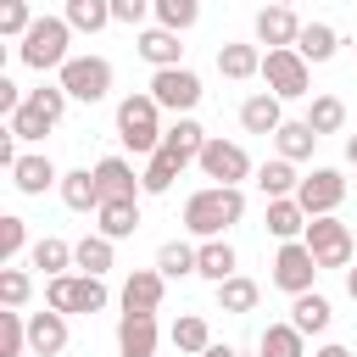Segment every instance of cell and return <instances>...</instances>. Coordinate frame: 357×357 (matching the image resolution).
I'll use <instances>...</instances> for the list:
<instances>
[{
    "label": "cell",
    "instance_id": "50",
    "mask_svg": "<svg viewBox=\"0 0 357 357\" xmlns=\"http://www.w3.org/2000/svg\"><path fill=\"white\" fill-rule=\"evenodd\" d=\"M346 162H351V167H357V134H351V139H346Z\"/></svg>",
    "mask_w": 357,
    "mask_h": 357
},
{
    "label": "cell",
    "instance_id": "45",
    "mask_svg": "<svg viewBox=\"0 0 357 357\" xmlns=\"http://www.w3.org/2000/svg\"><path fill=\"white\" fill-rule=\"evenodd\" d=\"M151 17V0H112V22H128V28H139Z\"/></svg>",
    "mask_w": 357,
    "mask_h": 357
},
{
    "label": "cell",
    "instance_id": "17",
    "mask_svg": "<svg viewBox=\"0 0 357 357\" xmlns=\"http://www.w3.org/2000/svg\"><path fill=\"white\" fill-rule=\"evenodd\" d=\"M206 139H212V134H206L195 117H173V123H167V134H162V151H167V156H178V162L190 167V162H201Z\"/></svg>",
    "mask_w": 357,
    "mask_h": 357
},
{
    "label": "cell",
    "instance_id": "30",
    "mask_svg": "<svg viewBox=\"0 0 357 357\" xmlns=\"http://www.w3.org/2000/svg\"><path fill=\"white\" fill-rule=\"evenodd\" d=\"M257 190H262L268 201H279V195H296V190H301V178H296V162H284V156L262 162V167H257Z\"/></svg>",
    "mask_w": 357,
    "mask_h": 357
},
{
    "label": "cell",
    "instance_id": "23",
    "mask_svg": "<svg viewBox=\"0 0 357 357\" xmlns=\"http://www.w3.org/2000/svg\"><path fill=\"white\" fill-rule=\"evenodd\" d=\"M139 229V201H100V212H95V234H106V240H128Z\"/></svg>",
    "mask_w": 357,
    "mask_h": 357
},
{
    "label": "cell",
    "instance_id": "24",
    "mask_svg": "<svg viewBox=\"0 0 357 357\" xmlns=\"http://www.w3.org/2000/svg\"><path fill=\"white\" fill-rule=\"evenodd\" d=\"M329 318H335L329 296H318V290H307V296H290V324H296L301 335H324V329H329Z\"/></svg>",
    "mask_w": 357,
    "mask_h": 357
},
{
    "label": "cell",
    "instance_id": "7",
    "mask_svg": "<svg viewBox=\"0 0 357 357\" xmlns=\"http://www.w3.org/2000/svg\"><path fill=\"white\" fill-rule=\"evenodd\" d=\"M56 84H61L73 100L95 106V100L112 95V61H106V56H73V61L56 73Z\"/></svg>",
    "mask_w": 357,
    "mask_h": 357
},
{
    "label": "cell",
    "instance_id": "20",
    "mask_svg": "<svg viewBox=\"0 0 357 357\" xmlns=\"http://www.w3.org/2000/svg\"><path fill=\"white\" fill-rule=\"evenodd\" d=\"M117 351L123 357H156V312H123Z\"/></svg>",
    "mask_w": 357,
    "mask_h": 357
},
{
    "label": "cell",
    "instance_id": "26",
    "mask_svg": "<svg viewBox=\"0 0 357 357\" xmlns=\"http://www.w3.org/2000/svg\"><path fill=\"white\" fill-rule=\"evenodd\" d=\"M61 201L73 212H100V184H95V167H78V173H61Z\"/></svg>",
    "mask_w": 357,
    "mask_h": 357
},
{
    "label": "cell",
    "instance_id": "43",
    "mask_svg": "<svg viewBox=\"0 0 357 357\" xmlns=\"http://www.w3.org/2000/svg\"><path fill=\"white\" fill-rule=\"evenodd\" d=\"M28 296H33V279H28V268H17V262H11V268H0V301L22 312V307H28Z\"/></svg>",
    "mask_w": 357,
    "mask_h": 357
},
{
    "label": "cell",
    "instance_id": "49",
    "mask_svg": "<svg viewBox=\"0 0 357 357\" xmlns=\"http://www.w3.org/2000/svg\"><path fill=\"white\" fill-rule=\"evenodd\" d=\"M346 296L357 301V268H346Z\"/></svg>",
    "mask_w": 357,
    "mask_h": 357
},
{
    "label": "cell",
    "instance_id": "1",
    "mask_svg": "<svg viewBox=\"0 0 357 357\" xmlns=\"http://www.w3.org/2000/svg\"><path fill=\"white\" fill-rule=\"evenodd\" d=\"M240 218H245V195L234 184H206V190H195L184 201V229L195 240H223Z\"/></svg>",
    "mask_w": 357,
    "mask_h": 357
},
{
    "label": "cell",
    "instance_id": "9",
    "mask_svg": "<svg viewBox=\"0 0 357 357\" xmlns=\"http://www.w3.org/2000/svg\"><path fill=\"white\" fill-rule=\"evenodd\" d=\"M151 100L173 117H190L195 100H201V78L190 67H162V73H151Z\"/></svg>",
    "mask_w": 357,
    "mask_h": 357
},
{
    "label": "cell",
    "instance_id": "36",
    "mask_svg": "<svg viewBox=\"0 0 357 357\" xmlns=\"http://www.w3.org/2000/svg\"><path fill=\"white\" fill-rule=\"evenodd\" d=\"M273 145H279V156H284V162H307V156H312V145H318V134L307 128V117H296V123H284V128L273 134Z\"/></svg>",
    "mask_w": 357,
    "mask_h": 357
},
{
    "label": "cell",
    "instance_id": "11",
    "mask_svg": "<svg viewBox=\"0 0 357 357\" xmlns=\"http://www.w3.org/2000/svg\"><path fill=\"white\" fill-rule=\"evenodd\" d=\"M195 167H201L212 184H234V190L251 178V156H245V145H234V139H218V134L206 139V151H201V162H195Z\"/></svg>",
    "mask_w": 357,
    "mask_h": 357
},
{
    "label": "cell",
    "instance_id": "3",
    "mask_svg": "<svg viewBox=\"0 0 357 357\" xmlns=\"http://www.w3.org/2000/svg\"><path fill=\"white\" fill-rule=\"evenodd\" d=\"M162 106L151 100V89L145 95H123L117 100V139L134 151V156H156L162 151Z\"/></svg>",
    "mask_w": 357,
    "mask_h": 357
},
{
    "label": "cell",
    "instance_id": "14",
    "mask_svg": "<svg viewBox=\"0 0 357 357\" xmlns=\"http://www.w3.org/2000/svg\"><path fill=\"white\" fill-rule=\"evenodd\" d=\"M296 39H301V22H296L290 6H262V11H257V45H268V50H296Z\"/></svg>",
    "mask_w": 357,
    "mask_h": 357
},
{
    "label": "cell",
    "instance_id": "29",
    "mask_svg": "<svg viewBox=\"0 0 357 357\" xmlns=\"http://www.w3.org/2000/svg\"><path fill=\"white\" fill-rule=\"evenodd\" d=\"M307 128L324 139V134H340L346 128V100L340 95H312L307 100Z\"/></svg>",
    "mask_w": 357,
    "mask_h": 357
},
{
    "label": "cell",
    "instance_id": "27",
    "mask_svg": "<svg viewBox=\"0 0 357 357\" xmlns=\"http://www.w3.org/2000/svg\"><path fill=\"white\" fill-rule=\"evenodd\" d=\"M296 50H301V61H307V67H318V61H329V56L340 50V33H335L329 22H301Z\"/></svg>",
    "mask_w": 357,
    "mask_h": 357
},
{
    "label": "cell",
    "instance_id": "40",
    "mask_svg": "<svg viewBox=\"0 0 357 357\" xmlns=\"http://www.w3.org/2000/svg\"><path fill=\"white\" fill-rule=\"evenodd\" d=\"M257 296H262V290H257V279H245V273H234V279H223V284H218V307H223V312H234V318H240V312H251V307H257Z\"/></svg>",
    "mask_w": 357,
    "mask_h": 357
},
{
    "label": "cell",
    "instance_id": "34",
    "mask_svg": "<svg viewBox=\"0 0 357 357\" xmlns=\"http://www.w3.org/2000/svg\"><path fill=\"white\" fill-rule=\"evenodd\" d=\"M195 257H201V245L167 240V245L156 251V273H162V279H190V273H195Z\"/></svg>",
    "mask_w": 357,
    "mask_h": 357
},
{
    "label": "cell",
    "instance_id": "31",
    "mask_svg": "<svg viewBox=\"0 0 357 357\" xmlns=\"http://www.w3.org/2000/svg\"><path fill=\"white\" fill-rule=\"evenodd\" d=\"M257 351L262 357H307V335L296 324H268L262 340H257Z\"/></svg>",
    "mask_w": 357,
    "mask_h": 357
},
{
    "label": "cell",
    "instance_id": "18",
    "mask_svg": "<svg viewBox=\"0 0 357 357\" xmlns=\"http://www.w3.org/2000/svg\"><path fill=\"white\" fill-rule=\"evenodd\" d=\"M262 223H268V234L284 245V240H301L312 218L301 212V201H296V195H279V201H268V206H262Z\"/></svg>",
    "mask_w": 357,
    "mask_h": 357
},
{
    "label": "cell",
    "instance_id": "21",
    "mask_svg": "<svg viewBox=\"0 0 357 357\" xmlns=\"http://www.w3.org/2000/svg\"><path fill=\"white\" fill-rule=\"evenodd\" d=\"M134 50H139V61H151L156 73H162V67H184V45H178L173 28H145V33L134 39Z\"/></svg>",
    "mask_w": 357,
    "mask_h": 357
},
{
    "label": "cell",
    "instance_id": "10",
    "mask_svg": "<svg viewBox=\"0 0 357 357\" xmlns=\"http://www.w3.org/2000/svg\"><path fill=\"white\" fill-rule=\"evenodd\" d=\"M307 251L318 257V268H351V229L329 212V218H312L307 223Z\"/></svg>",
    "mask_w": 357,
    "mask_h": 357
},
{
    "label": "cell",
    "instance_id": "35",
    "mask_svg": "<svg viewBox=\"0 0 357 357\" xmlns=\"http://www.w3.org/2000/svg\"><path fill=\"white\" fill-rule=\"evenodd\" d=\"M173 346H178L184 357H201V351L212 346V329H206V318H201V312H178V318H173Z\"/></svg>",
    "mask_w": 357,
    "mask_h": 357
},
{
    "label": "cell",
    "instance_id": "6",
    "mask_svg": "<svg viewBox=\"0 0 357 357\" xmlns=\"http://www.w3.org/2000/svg\"><path fill=\"white\" fill-rule=\"evenodd\" d=\"M262 78H268V95H279V100H307L312 95V67L301 61V50H268Z\"/></svg>",
    "mask_w": 357,
    "mask_h": 357
},
{
    "label": "cell",
    "instance_id": "15",
    "mask_svg": "<svg viewBox=\"0 0 357 357\" xmlns=\"http://www.w3.org/2000/svg\"><path fill=\"white\" fill-rule=\"evenodd\" d=\"M28 351H33V357H56V351H67V312H56V307L28 312Z\"/></svg>",
    "mask_w": 357,
    "mask_h": 357
},
{
    "label": "cell",
    "instance_id": "41",
    "mask_svg": "<svg viewBox=\"0 0 357 357\" xmlns=\"http://www.w3.org/2000/svg\"><path fill=\"white\" fill-rule=\"evenodd\" d=\"M22 346H28V312L6 307L0 312V357H22Z\"/></svg>",
    "mask_w": 357,
    "mask_h": 357
},
{
    "label": "cell",
    "instance_id": "39",
    "mask_svg": "<svg viewBox=\"0 0 357 357\" xmlns=\"http://www.w3.org/2000/svg\"><path fill=\"white\" fill-rule=\"evenodd\" d=\"M178 173H184V162H178V156H167V151L145 156V173H139V178H145V195H167Z\"/></svg>",
    "mask_w": 357,
    "mask_h": 357
},
{
    "label": "cell",
    "instance_id": "37",
    "mask_svg": "<svg viewBox=\"0 0 357 357\" xmlns=\"http://www.w3.org/2000/svg\"><path fill=\"white\" fill-rule=\"evenodd\" d=\"M61 17L73 22V33H100L112 22V0H67Z\"/></svg>",
    "mask_w": 357,
    "mask_h": 357
},
{
    "label": "cell",
    "instance_id": "42",
    "mask_svg": "<svg viewBox=\"0 0 357 357\" xmlns=\"http://www.w3.org/2000/svg\"><path fill=\"white\" fill-rule=\"evenodd\" d=\"M22 251H28V223L6 212V218H0V268H11Z\"/></svg>",
    "mask_w": 357,
    "mask_h": 357
},
{
    "label": "cell",
    "instance_id": "38",
    "mask_svg": "<svg viewBox=\"0 0 357 357\" xmlns=\"http://www.w3.org/2000/svg\"><path fill=\"white\" fill-rule=\"evenodd\" d=\"M151 17H156V28L184 33V28L201 22V0H151Z\"/></svg>",
    "mask_w": 357,
    "mask_h": 357
},
{
    "label": "cell",
    "instance_id": "2",
    "mask_svg": "<svg viewBox=\"0 0 357 357\" xmlns=\"http://www.w3.org/2000/svg\"><path fill=\"white\" fill-rule=\"evenodd\" d=\"M73 22L67 17H33V28L17 39V61L33 73H61L73 61Z\"/></svg>",
    "mask_w": 357,
    "mask_h": 357
},
{
    "label": "cell",
    "instance_id": "4",
    "mask_svg": "<svg viewBox=\"0 0 357 357\" xmlns=\"http://www.w3.org/2000/svg\"><path fill=\"white\" fill-rule=\"evenodd\" d=\"M67 100H73V95H67L61 84H39V89H28V100H22V106H17L11 117H6V134L28 139V145H33V139H45V134H50V128L61 123Z\"/></svg>",
    "mask_w": 357,
    "mask_h": 357
},
{
    "label": "cell",
    "instance_id": "28",
    "mask_svg": "<svg viewBox=\"0 0 357 357\" xmlns=\"http://www.w3.org/2000/svg\"><path fill=\"white\" fill-rule=\"evenodd\" d=\"M234 245L229 240H201V257H195V273L201 279H212V284H223V279H234Z\"/></svg>",
    "mask_w": 357,
    "mask_h": 357
},
{
    "label": "cell",
    "instance_id": "33",
    "mask_svg": "<svg viewBox=\"0 0 357 357\" xmlns=\"http://www.w3.org/2000/svg\"><path fill=\"white\" fill-rule=\"evenodd\" d=\"M112 245H117V240H106V234H84V240L73 245V268H78V273H95V279H100V273L112 268Z\"/></svg>",
    "mask_w": 357,
    "mask_h": 357
},
{
    "label": "cell",
    "instance_id": "44",
    "mask_svg": "<svg viewBox=\"0 0 357 357\" xmlns=\"http://www.w3.org/2000/svg\"><path fill=\"white\" fill-rule=\"evenodd\" d=\"M28 28H33L28 0H0V33H6V39H22Z\"/></svg>",
    "mask_w": 357,
    "mask_h": 357
},
{
    "label": "cell",
    "instance_id": "46",
    "mask_svg": "<svg viewBox=\"0 0 357 357\" xmlns=\"http://www.w3.org/2000/svg\"><path fill=\"white\" fill-rule=\"evenodd\" d=\"M22 100H28V95H22V89H17V84H11V78H0V112H6V117H11V112H17V106H22Z\"/></svg>",
    "mask_w": 357,
    "mask_h": 357
},
{
    "label": "cell",
    "instance_id": "48",
    "mask_svg": "<svg viewBox=\"0 0 357 357\" xmlns=\"http://www.w3.org/2000/svg\"><path fill=\"white\" fill-rule=\"evenodd\" d=\"M201 357H240V351H234V346H218V340H212V346H206Z\"/></svg>",
    "mask_w": 357,
    "mask_h": 357
},
{
    "label": "cell",
    "instance_id": "16",
    "mask_svg": "<svg viewBox=\"0 0 357 357\" xmlns=\"http://www.w3.org/2000/svg\"><path fill=\"white\" fill-rule=\"evenodd\" d=\"M240 128L245 134H279L284 128V106H279V95H268V89H257V95H245L240 100Z\"/></svg>",
    "mask_w": 357,
    "mask_h": 357
},
{
    "label": "cell",
    "instance_id": "8",
    "mask_svg": "<svg viewBox=\"0 0 357 357\" xmlns=\"http://www.w3.org/2000/svg\"><path fill=\"white\" fill-rule=\"evenodd\" d=\"M318 273H324V268H318V257L307 251V240H284V245L273 251V284H279L284 296H307Z\"/></svg>",
    "mask_w": 357,
    "mask_h": 357
},
{
    "label": "cell",
    "instance_id": "51",
    "mask_svg": "<svg viewBox=\"0 0 357 357\" xmlns=\"http://www.w3.org/2000/svg\"><path fill=\"white\" fill-rule=\"evenodd\" d=\"M268 6H296V0H268Z\"/></svg>",
    "mask_w": 357,
    "mask_h": 357
},
{
    "label": "cell",
    "instance_id": "13",
    "mask_svg": "<svg viewBox=\"0 0 357 357\" xmlns=\"http://www.w3.org/2000/svg\"><path fill=\"white\" fill-rule=\"evenodd\" d=\"M95 184H100L106 201H139V195H145V178H139L123 156H100V162H95Z\"/></svg>",
    "mask_w": 357,
    "mask_h": 357
},
{
    "label": "cell",
    "instance_id": "12",
    "mask_svg": "<svg viewBox=\"0 0 357 357\" xmlns=\"http://www.w3.org/2000/svg\"><path fill=\"white\" fill-rule=\"evenodd\" d=\"M296 201H301L307 218H329V212L346 201V173H340V167H312V173L301 178Z\"/></svg>",
    "mask_w": 357,
    "mask_h": 357
},
{
    "label": "cell",
    "instance_id": "19",
    "mask_svg": "<svg viewBox=\"0 0 357 357\" xmlns=\"http://www.w3.org/2000/svg\"><path fill=\"white\" fill-rule=\"evenodd\" d=\"M162 290H167V279L156 268H134L123 279V312H156L162 307Z\"/></svg>",
    "mask_w": 357,
    "mask_h": 357
},
{
    "label": "cell",
    "instance_id": "47",
    "mask_svg": "<svg viewBox=\"0 0 357 357\" xmlns=\"http://www.w3.org/2000/svg\"><path fill=\"white\" fill-rule=\"evenodd\" d=\"M312 357H351V351H346V346H335V340H329V346H318V351H312Z\"/></svg>",
    "mask_w": 357,
    "mask_h": 357
},
{
    "label": "cell",
    "instance_id": "22",
    "mask_svg": "<svg viewBox=\"0 0 357 357\" xmlns=\"http://www.w3.org/2000/svg\"><path fill=\"white\" fill-rule=\"evenodd\" d=\"M11 184L22 190V195H45L50 184H61V173H56V162L50 156H17V167H11Z\"/></svg>",
    "mask_w": 357,
    "mask_h": 357
},
{
    "label": "cell",
    "instance_id": "25",
    "mask_svg": "<svg viewBox=\"0 0 357 357\" xmlns=\"http://www.w3.org/2000/svg\"><path fill=\"white\" fill-rule=\"evenodd\" d=\"M218 73L223 78H234V84H245V78H257L262 73V50L257 45H218Z\"/></svg>",
    "mask_w": 357,
    "mask_h": 357
},
{
    "label": "cell",
    "instance_id": "5",
    "mask_svg": "<svg viewBox=\"0 0 357 357\" xmlns=\"http://www.w3.org/2000/svg\"><path fill=\"white\" fill-rule=\"evenodd\" d=\"M112 296H106V284L95 279V273H56V279H45V307H56V312H100Z\"/></svg>",
    "mask_w": 357,
    "mask_h": 357
},
{
    "label": "cell",
    "instance_id": "32",
    "mask_svg": "<svg viewBox=\"0 0 357 357\" xmlns=\"http://www.w3.org/2000/svg\"><path fill=\"white\" fill-rule=\"evenodd\" d=\"M28 262H33V268H45V279H56V273H67V268H73V245H67V240H56V234H45V240H33V245H28Z\"/></svg>",
    "mask_w": 357,
    "mask_h": 357
}]
</instances>
